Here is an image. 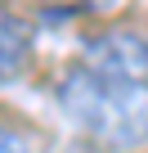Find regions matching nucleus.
Here are the masks:
<instances>
[{
  "label": "nucleus",
  "mask_w": 148,
  "mask_h": 153,
  "mask_svg": "<svg viewBox=\"0 0 148 153\" xmlns=\"http://www.w3.org/2000/svg\"><path fill=\"white\" fill-rule=\"evenodd\" d=\"M58 104L108 153L148 144V86L144 81H112L90 68H72L58 81Z\"/></svg>",
  "instance_id": "obj_1"
},
{
  "label": "nucleus",
  "mask_w": 148,
  "mask_h": 153,
  "mask_svg": "<svg viewBox=\"0 0 148 153\" xmlns=\"http://www.w3.org/2000/svg\"><path fill=\"white\" fill-rule=\"evenodd\" d=\"M67 153H108V149H99V144H77V149H67Z\"/></svg>",
  "instance_id": "obj_5"
},
{
  "label": "nucleus",
  "mask_w": 148,
  "mask_h": 153,
  "mask_svg": "<svg viewBox=\"0 0 148 153\" xmlns=\"http://www.w3.org/2000/svg\"><path fill=\"white\" fill-rule=\"evenodd\" d=\"M0 153H36L18 131H0Z\"/></svg>",
  "instance_id": "obj_4"
},
{
  "label": "nucleus",
  "mask_w": 148,
  "mask_h": 153,
  "mask_svg": "<svg viewBox=\"0 0 148 153\" xmlns=\"http://www.w3.org/2000/svg\"><path fill=\"white\" fill-rule=\"evenodd\" d=\"M85 68L112 81H144L148 86V41L139 32H103L85 45Z\"/></svg>",
  "instance_id": "obj_2"
},
{
  "label": "nucleus",
  "mask_w": 148,
  "mask_h": 153,
  "mask_svg": "<svg viewBox=\"0 0 148 153\" xmlns=\"http://www.w3.org/2000/svg\"><path fill=\"white\" fill-rule=\"evenodd\" d=\"M32 59V27L0 9V81H14Z\"/></svg>",
  "instance_id": "obj_3"
}]
</instances>
